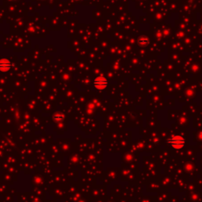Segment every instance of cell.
<instances>
[{"label":"cell","mask_w":202,"mask_h":202,"mask_svg":"<svg viewBox=\"0 0 202 202\" xmlns=\"http://www.w3.org/2000/svg\"><path fill=\"white\" fill-rule=\"evenodd\" d=\"M108 85V80L103 77H98L93 81V86L97 90H104Z\"/></svg>","instance_id":"cell-2"},{"label":"cell","mask_w":202,"mask_h":202,"mask_svg":"<svg viewBox=\"0 0 202 202\" xmlns=\"http://www.w3.org/2000/svg\"><path fill=\"white\" fill-rule=\"evenodd\" d=\"M14 67V64L7 59H0V72L7 73Z\"/></svg>","instance_id":"cell-3"},{"label":"cell","mask_w":202,"mask_h":202,"mask_svg":"<svg viewBox=\"0 0 202 202\" xmlns=\"http://www.w3.org/2000/svg\"><path fill=\"white\" fill-rule=\"evenodd\" d=\"M64 119V115L61 114V113H57L54 115V119L56 121V122H61L62 119Z\"/></svg>","instance_id":"cell-4"},{"label":"cell","mask_w":202,"mask_h":202,"mask_svg":"<svg viewBox=\"0 0 202 202\" xmlns=\"http://www.w3.org/2000/svg\"><path fill=\"white\" fill-rule=\"evenodd\" d=\"M168 144L174 149H182L186 145V140L181 135H172L168 138Z\"/></svg>","instance_id":"cell-1"}]
</instances>
